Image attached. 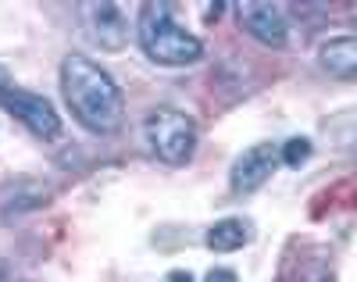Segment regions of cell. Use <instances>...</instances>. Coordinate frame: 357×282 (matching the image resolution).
Listing matches in <instances>:
<instances>
[{
  "label": "cell",
  "instance_id": "10",
  "mask_svg": "<svg viewBox=\"0 0 357 282\" xmlns=\"http://www.w3.org/2000/svg\"><path fill=\"white\" fill-rule=\"evenodd\" d=\"M307 158H311V140H307V136H293V140H286V143L279 147V161H282L286 168H301Z\"/></svg>",
  "mask_w": 357,
  "mask_h": 282
},
{
  "label": "cell",
  "instance_id": "5",
  "mask_svg": "<svg viewBox=\"0 0 357 282\" xmlns=\"http://www.w3.org/2000/svg\"><path fill=\"white\" fill-rule=\"evenodd\" d=\"M279 147L275 143H254L250 150H243L240 158H236L232 172H229V186L232 193H254L261 186L275 175L279 168Z\"/></svg>",
  "mask_w": 357,
  "mask_h": 282
},
{
  "label": "cell",
  "instance_id": "6",
  "mask_svg": "<svg viewBox=\"0 0 357 282\" xmlns=\"http://www.w3.org/2000/svg\"><path fill=\"white\" fill-rule=\"evenodd\" d=\"M236 15H240V25L261 47L282 50L289 43V22H286V11L279 4H240Z\"/></svg>",
  "mask_w": 357,
  "mask_h": 282
},
{
  "label": "cell",
  "instance_id": "12",
  "mask_svg": "<svg viewBox=\"0 0 357 282\" xmlns=\"http://www.w3.org/2000/svg\"><path fill=\"white\" fill-rule=\"evenodd\" d=\"M168 282H193V275H190V272H172Z\"/></svg>",
  "mask_w": 357,
  "mask_h": 282
},
{
  "label": "cell",
  "instance_id": "2",
  "mask_svg": "<svg viewBox=\"0 0 357 282\" xmlns=\"http://www.w3.org/2000/svg\"><path fill=\"white\" fill-rule=\"evenodd\" d=\"M136 40L143 54L165 68H186L204 57V43L172 18L168 4H139L136 11Z\"/></svg>",
  "mask_w": 357,
  "mask_h": 282
},
{
  "label": "cell",
  "instance_id": "4",
  "mask_svg": "<svg viewBox=\"0 0 357 282\" xmlns=\"http://www.w3.org/2000/svg\"><path fill=\"white\" fill-rule=\"evenodd\" d=\"M0 107H4L8 114H15L25 129L33 136H40V140L61 136V114L54 111V104L43 97V93L22 89V86L8 82L4 75H0Z\"/></svg>",
  "mask_w": 357,
  "mask_h": 282
},
{
  "label": "cell",
  "instance_id": "1",
  "mask_svg": "<svg viewBox=\"0 0 357 282\" xmlns=\"http://www.w3.org/2000/svg\"><path fill=\"white\" fill-rule=\"evenodd\" d=\"M61 97L82 129L97 133V136L122 129V118H126L122 86L93 57H86V54L61 57Z\"/></svg>",
  "mask_w": 357,
  "mask_h": 282
},
{
  "label": "cell",
  "instance_id": "9",
  "mask_svg": "<svg viewBox=\"0 0 357 282\" xmlns=\"http://www.w3.org/2000/svg\"><path fill=\"white\" fill-rule=\"evenodd\" d=\"M250 225L247 218H222V222H215L211 229H207L204 243L207 250H215V254H232V250H243L250 243Z\"/></svg>",
  "mask_w": 357,
  "mask_h": 282
},
{
  "label": "cell",
  "instance_id": "7",
  "mask_svg": "<svg viewBox=\"0 0 357 282\" xmlns=\"http://www.w3.org/2000/svg\"><path fill=\"white\" fill-rule=\"evenodd\" d=\"M86 18V33L100 50H122L126 47V11L118 4H82L79 8Z\"/></svg>",
  "mask_w": 357,
  "mask_h": 282
},
{
  "label": "cell",
  "instance_id": "11",
  "mask_svg": "<svg viewBox=\"0 0 357 282\" xmlns=\"http://www.w3.org/2000/svg\"><path fill=\"white\" fill-rule=\"evenodd\" d=\"M204 282H240V279H236V272H232V268H211Z\"/></svg>",
  "mask_w": 357,
  "mask_h": 282
},
{
  "label": "cell",
  "instance_id": "8",
  "mask_svg": "<svg viewBox=\"0 0 357 282\" xmlns=\"http://www.w3.org/2000/svg\"><path fill=\"white\" fill-rule=\"evenodd\" d=\"M318 65L333 79H357V36H333L318 47Z\"/></svg>",
  "mask_w": 357,
  "mask_h": 282
},
{
  "label": "cell",
  "instance_id": "3",
  "mask_svg": "<svg viewBox=\"0 0 357 282\" xmlns=\"http://www.w3.org/2000/svg\"><path fill=\"white\" fill-rule=\"evenodd\" d=\"M143 136H146V147H151V154L161 165L183 168V165H190V158L197 154L200 129H197V118L186 114V111H178V107H154L151 114L143 118Z\"/></svg>",
  "mask_w": 357,
  "mask_h": 282
},
{
  "label": "cell",
  "instance_id": "13",
  "mask_svg": "<svg viewBox=\"0 0 357 282\" xmlns=\"http://www.w3.org/2000/svg\"><path fill=\"white\" fill-rule=\"evenodd\" d=\"M0 282H8V275H4V268H0Z\"/></svg>",
  "mask_w": 357,
  "mask_h": 282
}]
</instances>
